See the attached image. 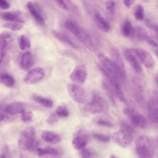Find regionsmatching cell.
I'll list each match as a JSON object with an SVG mask.
<instances>
[{
	"label": "cell",
	"mask_w": 158,
	"mask_h": 158,
	"mask_svg": "<svg viewBox=\"0 0 158 158\" xmlns=\"http://www.w3.org/2000/svg\"><path fill=\"white\" fill-rule=\"evenodd\" d=\"M133 128L129 124L124 123L120 126V131L114 132L112 135L113 141L122 148H126L133 139Z\"/></svg>",
	"instance_id": "6da1fadb"
},
{
	"label": "cell",
	"mask_w": 158,
	"mask_h": 158,
	"mask_svg": "<svg viewBox=\"0 0 158 158\" xmlns=\"http://www.w3.org/2000/svg\"><path fill=\"white\" fill-rule=\"evenodd\" d=\"M135 148L139 158H153L154 156L152 144L150 139L145 135L138 137L136 141Z\"/></svg>",
	"instance_id": "7a4b0ae2"
},
{
	"label": "cell",
	"mask_w": 158,
	"mask_h": 158,
	"mask_svg": "<svg viewBox=\"0 0 158 158\" xmlns=\"http://www.w3.org/2000/svg\"><path fill=\"white\" fill-rule=\"evenodd\" d=\"M36 131L34 127L30 126L25 129L21 133L18 143L19 146L24 150H30L37 143L35 141Z\"/></svg>",
	"instance_id": "3957f363"
},
{
	"label": "cell",
	"mask_w": 158,
	"mask_h": 158,
	"mask_svg": "<svg viewBox=\"0 0 158 158\" xmlns=\"http://www.w3.org/2000/svg\"><path fill=\"white\" fill-rule=\"evenodd\" d=\"M98 57L102 64V67L105 70L116 76L119 80L125 79L126 75L122 73L112 59L100 52L98 54Z\"/></svg>",
	"instance_id": "277c9868"
},
{
	"label": "cell",
	"mask_w": 158,
	"mask_h": 158,
	"mask_svg": "<svg viewBox=\"0 0 158 158\" xmlns=\"http://www.w3.org/2000/svg\"><path fill=\"white\" fill-rule=\"evenodd\" d=\"M71 32L88 49L91 50L94 49V46L92 39L85 29L77 25L73 29Z\"/></svg>",
	"instance_id": "5b68a950"
},
{
	"label": "cell",
	"mask_w": 158,
	"mask_h": 158,
	"mask_svg": "<svg viewBox=\"0 0 158 158\" xmlns=\"http://www.w3.org/2000/svg\"><path fill=\"white\" fill-rule=\"evenodd\" d=\"M67 89L70 96L75 102L85 103L87 102L86 93L81 86L75 83H70L67 85Z\"/></svg>",
	"instance_id": "8992f818"
},
{
	"label": "cell",
	"mask_w": 158,
	"mask_h": 158,
	"mask_svg": "<svg viewBox=\"0 0 158 158\" xmlns=\"http://www.w3.org/2000/svg\"><path fill=\"white\" fill-rule=\"evenodd\" d=\"M105 107V102L99 95L94 94L91 101L87 103L84 109L87 112L91 114H97L102 111Z\"/></svg>",
	"instance_id": "52a82bcc"
},
{
	"label": "cell",
	"mask_w": 158,
	"mask_h": 158,
	"mask_svg": "<svg viewBox=\"0 0 158 158\" xmlns=\"http://www.w3.org/2000/svg\"><path fill=\"white\" fill-rule=\"evenodd\" d=\"M123 112L130 118L134 125L142 128L145 127L147 123L146 119L135 110L131 108H125L123 110Z\"/></svg>",
	"instance_id": "ba28073f"
},
{
	"label": "cell",
	"mask_w": 158,
	"mask_h": 158,
	"mask_svg": "<svg viewBox=\"0 0 158 158\" xmlns=\"http://www.w3.org/2000/svg\"><path fill=\"white\" fill-rule=\"evenodd\" d=\"M140 62L148 68H151L155 64L154 60L147 50L140 48H133Z\"/></svg>",
	"instance_id": "9c48e42d"
},
{
	"label": "cell",
	"mask_w": 158,
	"mask_h": 158,
	"mask_svg": "<svg viewBox=\"0 0 158 158\" xmlns=\"http://www.w3.org/2000/svg\"><path fill=\"white\" fill-rule=\"evenodd\" d=\"M89 140L87 134L84 131L79 130L74 134L72 144L75 149L77 150H81L87 145Z\"/></svg>",
	"instance_id": "30bf717a"
},
{
	"label": "cell",
	"mask_w": 158,
	"mask_h": 158,
	"mask_svg": "<svg viewBox=\"0 0 158 158\" xmlns=\"http://www.w3.org/2000/svg\"><path fill=\"white\" fill-rule=\"evenodd\" d=\"M45 75L44 70L40 67L34 68L29 70L23 79L27 84H32L42 80Z\"/></svg>",
	"instance_id": "8fae6325"
},
{
	"label": "cell",
	"mask_w": 158,
	"mask_h": 158,
	"mask_svg": "<svg viewBox=\"0 0 158 158\" xmlns=\"http://www.w3.org/2000/svg\"><path fill=\"white\" fill-rule=\"evenodd\" d=\"M123 55L126 60L136 72H140L142 68L140 61L133 48H127L123 51Z\"/></svg>",
	"instance_id": "7c38bea8"
},
{
	"label": "cell",
	"mask_w": 158,
	"mask_h": 158,
	"mask_svg": "<svg viewBox=\"0 0 158 158\" xmlns=\"http://www.w3.org/2000/svg\"><path fill=\"white\" fill-rule=\"evenodd\" d=\"M26 106L25 104L20 102H15L2 106L1 107L3 112L10 115H14L22 114L25 111Z\"/></svg>",
	"instance_id": "4fadbf2b"
},
{
	"label": "cell",
	"mask_w": 158,
	"mask_h": 158,
	"mask_svg": "<svg viewBox=\"0 0 158 158\" xmlns=\"http://www.w3.org/2000/svg\"><path fill=\"white\" fill-rule=\"evenodd\" d=\"M87 76V72L85 66L80 64L76 66L70 75V78L73 81L79 83H83L85 81Z\"/></svg>",
	"instance_id": "5bb4252c"
},
{
	"label": "cell",
	"mask_w": 158,
	"mask_h": 158,
	"mask_svg": "<svg viewBox=\"0 0 158 158\" xmlns=\"http://www.w3.org/2000/svg\"><path fill=\"white\" fill-rule=\"evenodd\" d=\"M33 62L32 54L29 51L21 52L18 55V64L23 70H27L30 69L33 65Z\"/></svg>",
	"instance_id": "9a60e30c"
},
{
	"label": "cell",
	"mask_w": 158,
	"mask_h": 158,
	"mask_svg": "<svg viewBox=\"0 0 158 158\" xmlns=\"http://www.w3.org/2000/svg\"><path fill=\"white\" fill-rule=\"evenodd\" d=\"M26 7L37 23L40 25H44L45 23L44 19L41 10L37 4L29 1L27 3Z\"/></svg>",
	"instance_id": "2e32d148"
},
{
	"label": "cell",
	"mask_w": 158,
	"mask_h": 158,
	"mask_svg": "<svg viewBox=\"0 0 158 158\" xmlns=\"http://www.w3.org/2000/svg\"><path fill=\"white\" fill-rule=\"evenodd\" d=\"M110 53L112 60L117 64L122 73L126 75L124 62L119 50L115 47H112L110 48Z\"/></svg>",
	"instance_id": "e0dca14e"
},
{
	"label": "cell",
	"mask_w": 158,
	"mask_h": 158,
	"mask_svg": "<svg viewBox=\"0 0 158 158\" xmlns=\"http://www.w3.org/2000/svg\"><path fill=\"white\" fill-rule=\"evenodd\" d=\"M21 15V13L17 11H8L1 13L0 16L6 21L22 23L24 21Z\"/></svg>",
	"instance_id": "ac0fdd59"
},
{
	"label": "cell",
	"mask_w": 158,
	"mask_h": 158,
	"mask_svg": "<svg viewBox=\"0 0 158 158\" xmlns=\"http://www.w3.org/2000/svg\"><path fill=\"white\" fill-rule=\"evenodd\" d=\"M51 33L54 38L60 41L69 45L74 49L78 48V46L76 44L66 35L55 30H52Z\"/></svg>",
	"instance_id": "d6986e66"
},
{
	"label": "cell",
	"mask_w": 158,
	"mask_h": 158,
	"mask_svg": "<svg viewBox=\"0 0 158 158\" xmlns=\"http://www.w3.org/2000/svg\"><path fill=\"white\" fill-rule=\"evenodd\" d=\"M43 139L46 142L51 144H56L61 140L60 135L57 133L50 131H44L41 135Z\"/></svg>",
	"instance_id": "ffe728a7"
},
{
	"label": "cell",
	"mask_w": 158,
	"mask_h": 158,
	"mask_svg": "<svg viewBox=\"0 0 158 158\" xmlns=\"http://www.w3.org/2000/svg\"><path fill=\"white\" fill-rule=\"evenodd\" d=\"M94 18L98 26L102 30L107 33L110 31V27L109 24L99 12L94 13Z\"/></svg>",
	"instance_id": "44dd1931"
},
{
	"label": "cell",
	"mask_w": 158,
	"mask_h": 158,
	"mask_svg": "<svg viewBox=\"0 0 158 158\" xmlns=\"http://www.w3.org/2000/svg\"><path fill=\"white\" fill-rule=\"evenodd\" d=\"M32 98L35 102L44 107L51 108L53 106V102L49 99L37 95H33Z\"/></svg>",
	"instance_id": "7402d4cb"
},
{
	"label": "cell",
	"mask_w": 158,
	"mask_h": 158,
	"mask_svg": "<svg viewBox=\"0 0 158 158\" xmlns=\"http://www.w3.org/2000/svg\"><path fill=\"white\" fill-rule=\"evenodd\" d=\"M134 30L131 22L128 19L125 20L121 27V32L123 35L126 37L133 35Z\"/></svg>",
	"instance_id": "603a6c76"
},
{
	"label": "cell",
	"mask_w": 158,
	"mask_h": 158,
	"mask_svg": "<svg viewBox=\"0 0 158 158\" xmlns=\"http://www.w3.org/2000/svg\"><path fill=\"white\" fill-rule=\"evenodd\" d=\"M134 34L138 39L143 41H145L149 36L146 29L141 26H138L134 29L133 35Z\"/></svg>",
	"instance_id": "cb8c5ba5"
},
{
	"label": "cell",
	"mask_w": 158,
	"mask_h": 158,
	"mask_svg": "<svg viewBox=\"0 0 158 158\" xmlns=\"http://www.w3.org/2000/svg\"><path fill=\"white\" fill-rule=\"evenodd\" d=\"M18 44L20 49L24 51L31 47V42L28 37L24 35H20L18 39Z\"/></svg>",
	"instance_id": "d4e9b609"
},
{
	"label": "cell",
	"mask_w": 158,
	"mask_h": 158,
	"mask_svg": "<svg viewBox=\"0 0 158 158\" xmlns=\"http://www.w3.org/2000/svg\"><path fill=\"white\" fill-rule=\"evenodd\" d=\"M0 81L4 85L8 87H13L15 84V80L13 77L6 73H3L1 75Z\"/></svg>",
	"instance_id": "484cf974"
},
{
	"label": "cell",
	"mask_w": 158,
	"mask_h": 158,
	"mask_svg": "<svg viewBox=\"0 0 158 158\" xmlns=\"http://www.w3.org/2000/svg\"><path fill=\"white\" fill-rule=\"evenodd\" d=\"M37 153L40 157L47 154L56 155L58 154V151L55 149L51 147H47L44 148H38L37 149Z\"/></svg>",
	"instance_id": "4316f807"
},
{
	"label": "cell",
	"mask_w": 158,
	"mask_h": 158,
	"mask_svg": "<svg viewBox=\"0 0 158 158\" xmlns=\"http://www.w3.org/2000/svg\"><path fill=\"white\" fill-rule=\"evenodd\" d=\"M58 117L66 118L69 115V111L67 107L64 105L58 106L55 111Z\"/></svg>",
	"instance_id": "83f0119b"
},
{
	"label": "cell",
	"mask_w": 158,
	"mask_h": 158,
	"mask_svg": "<svg viewBox=\"0 0 158 158\" xmlns=\"http://www.w3.org/2000/svg\"><path fill=\"white\" fill-rule=\"evenodd\" d=\"M22 23L16 22L8 23L4 24V28L9 29L13 31H16L20 30L23 27Z\"/></svg>",
	"instance_id": "f1b7e54d"
},
{
	"label": "cell",
	"mask_w": 158,
	"mask_h": 158,
	"mask_svg": "<svg viewBox=\"0 0 158 158\" xmlns=\"http://www.w3.org/2000/svg\"><path fill=\"white\" fill-rule=\"evenodd\" d=\"M134 15L137 20H141L144 17V9L143 6L141 5H137L134 10Z\"/></svg>",
	"instance_id": "f546056e"
},
{
	"label": "cell",
	"mask_w": 158,
	"mask_h": 158,
	"mask_svg": "<svg viewBox=\"0 0 158 158\" xmlns=\"http://www.w3.org/2000/svg\"><path fill=\"white\" fill-rule=\"evenodd\" d=\"M0 61L1 63L6 54L7 43L5 39H0Z\"/></svg>",
	"instance_id": "4dcf8cb0"
},
{
	"label": "cell",
	"mask_w": 158,
	"mask_h": 158,
	"mask_svg": "<svg viewBox=\"0 0 158 158\" xmlns=\"http://www.w3.org/2000/svg\"><path fill=\"white\" fill-rule=\"evenodd\" d=\"M149 116L152 121L158 124V107L152 108L149 111Z\"/></svg>",
	"instance_id": "1f68e13d"
},
{
	"label": "cell",
	"mask_w": 158,
	"mask_h": 158,
	"mask_svg": "<svg viewBox=\"0 0 158 158\" xmlns=\"http://www.w3.org/2000/svg\"><path fill=\"white\" fill-rule=\"evenodd\" d=\"M94 137L96 140L103 143H107L110 141L109 135L102 133H94Z\"/></svg>",
	"instance_id": "d6a6232c"
},
{
	"label": "cell",
	"mask_w": 158,
	"mask_h": 158,
	"mask_svg": "<svg viewBox=\"0 0 158 158\" xmlns=\"http://www.w3.org/2000/svg\"><path fill=\"white\" fill-rule=\"evenodd\" d=\"M146 24L158 41V25L149 21H147Z\"/></svg>",
	"instance_id": "836d02e7"
},
{
	"label": "cell",
	"mask_w": 158,
	"mask_h": 158,
	"mask_svg": "<svg viewBox=\"0 0 158 158\" xmlns=\"http://www.w3.org/2000/svg\"><path fill=\"white\" fill-rule=\"evenodd\" d=\"M32 116V113L31 111H25L21 114V119L23 122H28L31 120Z\"/></svg>",
	"instance_id": "e575fe53"
},
{
	"label": "cell",
	"mask_w": 158,
	"mask_h": 158,
	"mask_svg": "<svg viewBox=\"0 0 158 158\" xmlns=\"http://www.w3.org/2000/svg\"><path fill=\"white\" fill-rule=\"evenodd\" d=\"M115 5V2L113 1H108L106 2V9L111 15H114Z\"/></svg>",
	"instance_id": "d590c367"
},
{
	"label": "cell",
	"mask_w": 158,
	"mask_h": 158,
	"mask_svg": "<svg viewBox=\"0 0 158 158\" xmlns=\"http://www.w3.org/2000/svg\"><path fill=\"white\" fill-rule=\"evenodd\" d=\"M58 120V117L55 112H53L46 119L47 123L50 125L54 124L57 123Z\"/></svg>",
	"instance_id": "8d00e7d4"
},
{
	"label": "cell",
	"mask_w": 158,
	"mask_h": 158,
	"mask_svg": "<svg viewBox=\"0 0 158 158\" xmlns=\"http://www.w3.org/2000/svg\"><path fill=\"white\" fill-rule=\"evenodd\" d=\"M96 123L98 125L107 127H112L113 126V124L110 122L102 119L98 120Z\"/></svg>",
	"instance_id": "74e56055"
},
{
	"label": "cell",
	"mask_w": 158,
	"mask_h": 158,
	"mask_svg": "<svg viewBox=\"0 0 158 158\" xmlns=\"http://www.w3.org/2000/svg\"><path fill=\"white\" fill-rule=\"evenodd\" d=\"M54 1L57 5L61 8L65 10L68 9L67 4L63 0H55Z\"/></svg>",
	"instance_id": "f35d334b"
},
{
	"label": "cell",
	"mask_w": 158,
	"mask_h": 158,
	"mask_svg": "<svg viewBox=\"0 0 158 158\" xmlns=\"http://www.w3.org/2000/svg\"><path fill=\"white\" fill-rule=\"evenodd\" d=\"M81 155L82 158H89L91 153L88 149L84 148L81 150Z\"/></svg>",
	"instance_id": "ab89813d"
},
{
	"label": "cell",
	"mask_w": 158,
	"mask_h": 158,
	"mask_svg": "<svg viewBox=\"0 0 158 158\" xmlns=\"http://www.w3.org/2000/svg\"><path fill=\"white\" fill-rule=\"evenodd\" d=\"M10 4L5 0H0V7L2 9L6 10L10 8Z\"/></svg>",
	"instance_id": "60d3db41"
},
{
	"label": "cell",
	"mask_w": 158,
	"mask_h": 158,
	"mask_svg": "<svg viewBox=\"0 0 158 158\" xmlns=\"http://www.w3.org/2000/svg\"><path fill=\"white\" fill-rule=\"evenodd\" d=\"M146 42L151 46L157 48L158 47V44L157 43L149 36L146 40Z\"/></svg>",
	"instance_id": "b9f144b4"
},
{
	"label": "cell",
	"mask_w": 158,
	"mask_h": 158,
	"mask_svg": "<svg viewBox=\"0 0 158 158\" xmlns=\"http://www.w3.org/2000/svg\"><path fill=\"white\" fill-rule=\"evenodd\" d=\"M11 36L10 33L8 32H3L1 33L0 34V39H5L10 38Z\"/></svg>",
	"instance_id": "7bdbcfd3"
},
{
	"label": "cell",
	"mask_w": 158,
	"mask_h": 158,
	"mask_svg": "<svg viewBox=\"0 0 158 158\" xmlns=\"http://www.w3.org/2000/svg\"><path fill=\"white\" fill-rule=\"evenodd\" d=\"M134 1L133 0H124L123 1V2L125 6L129 9L133 4Z\"/></svg>",
	"instance_id": "ee69618b"
},
{
	"label": "cell",
	"mask_w": 158,
	"mask_h": 158,
	"mask_svg": "<svg viewBox=\"0 0 158 158\" xmlns=\"http://www.w3.org/2000/svg\"><path fill=\"white\" fill-rule=\"evenodd\" d=\"M19 158H27V156L23 154L20 153Z\"/></svg>",
	"instance_id": "f6af8a7d"
},
{
	"label": "cell",
	"mask_w": 158,
	"mask_h": 158,
	"mask_svg": "<svg viewBox=\"0 0 158 158\" xmlns=\"http://www.w3.org/2000/svg\"><path fill=\"white\" fill-rule=\"evenodd\" d=\"M0 158H7V157L5 155L2 154L1 155Z\"/></svg>",
	"instance_id": "bcb514c9"
},
{
	"label": "cell",
	"mask_w": 158,
	"mask_h": 158,
	"mask_svg": "<svg viewBox=\"0 0 158 158\" xmlns=\"http://www.w3.org/2000/svg\"><path fill=\"white\" fill-rule=\"evenodd\" d=\"M155 53L156 55L158 56V49H156L155 51Z\"/></svg>",
	"instance_id": "7dc6e473"
},
{
	"label": "cell",
	"mask_w": 158,
	"mask_h": 158,
	"mask_svg": "<svg viewBox=\"0 0 158 158\" xmlns=\"http://www.w3.org/2000/svg\"><path fill=\"white\" fill-rule=\"evenodd\" d=\"M109 158H117V157H116V156H113V155H112V156H111Z\"/></svg>",
	"instance_id": "c3c4849f"
},
{
	"label": "cell",
	"mask_w": 158,
	"mask_h": 158,
	"mask_svg": "<svg viewBox=\"0 0 158 158\" xmlns=\"http://www.w3.org/2000/svg\"><path fill=\"white\" fill-rule=\"evenodd\" d=\"M156 80L157 83H158V74L156 77Z\"/></svg>",
	"instance_id": "681fc988"
}]
</instances>
